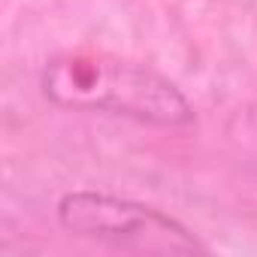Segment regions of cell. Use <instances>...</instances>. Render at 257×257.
Returning a JSON list of instances; mask_svg holds the SVG:
<instances>
[{
  "instance_id": "cell-1",
  "label": "cell",
  "mask_w": 257,
  "mask_h": 257,
  "mask_svg": "<svg viewBox=\"0 0 257 257\" xmlns=\"http://www.w3.org/2000/svg\"><path fill=\"white\" fill-rule=\"evenodd\" d=\"M43 94L73 112H103L149 127H188L194 106L176 82L149 64L106 52H64L40 73Z\"/></svg>"
},
{
  "instance_id": "cell-2",
  "label": "cell",
  "mask_w": 257,
  "mask_h": 257,
  "mask_svg": "<svg viewBox=\"0 0 257 257\" xmlns=\"http://www.w3.org/2000/svg\"><path fill=\"white\" fill-rule=\"evenodd\" d=\"M58 221L67 233L112 245H137L146 251L194 254L206 245L173 215L103 191H70L58 200Z\"/></svg>"
}]
</instances>
